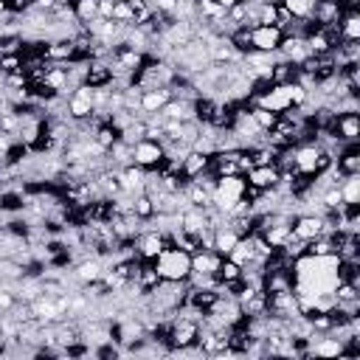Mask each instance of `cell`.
Here are the masks:
<instances>
[{
  "mask_svg": "<svg viewBox=\"0 0 360 360\" xmlns=\"http://www.w3.org/2000/svg\"><path fill=\"white\" fill-rule=\"evenodd\" d=\"M245 183L259 188V191H267L273 186H278V166L276 163H267V166H250L245 172Z\"/></svg>",
  "mask_w": 360,
  "mask_h": 360,
  "instance_id": "obj_9",
  "label": "cell"
},
{
  "mask_svg": "<svg viewBox=\"0 0 360 360\" xmlns=\"http://www.w3.org/2000/svg\"><path fill=\"white\" fill-rule=\"evenodd\" d=\"M62 3H73V0H62Z\"/></svg>",
  "mask_w": 360,
  "mask_h": 360,
  "instance_id": "obj_28",
  "label": "cell"
},
{
  "mask_svg": "<svg viewBox=\"0 0 360 360\" xmlns=\"http://www.w3.org/2000/svg\"><path fill=\"white\" fill-rule=\"evenodd\" d=\"M158 276L163 281H186L191 276V253L174 248V245H166L155 259H152Z\"/></svg>",
  "mask_w": 360,
  "mask_h": 360,
  "instance_id": "obj_1",
  "label": "cell"
},
{
  "mask_svg": "<svg viewBox=\"0 0 360 360\" xmlns=\"http://www.w3.org/2000/svg\"><path fill=\"white\" fill-rule=\"evenodd\" d=\"M267 3H281V0H267Z\"/></svg>",
  "mask_w": 360,
  "mask_h": 360,
  "instance_id": "obj_27",
  "label": "cell"
},
{
  "mask_svg": "<svg viewBox=\"0 0 360 360\" xmlns=\"http://www.w3.org/2000/svg\"><path fill=\"white\" fill-rule=\"evenodd\" d=\"M222 259H225V256H222V253H217V250H197V253H191V273L214 276ZM214 278H217V276H214Z\"/></svg>",
  "mask_w": 360,
  "mask_h": 360,
  "instance_id": "obj_11",
  "label": "cell"
},
{
  "mask_svg": "<svg viewBox=\"0 0 360 360\" xmlns=\"http://www.w3.org/2000/svg\"><path fill=\"white\" fill-rule=\"evenodd\" d=\"M208 169V155H202V152H188L186 158H183V163H180V174L186 177V180H194L200 172H205Z\"/></svg>",
  "mask_w": 360,
  "mask_h": 360,
  "instance_id": "obj_14",
  "label": "cell"
},
{
  "mask_svg": "<svg viewBox=\"0 0 360 360\" xmlns=\"http://www.w3.org/2000/svg\"><path fill=\"white\" fill-rule=\"evenodd\" d=\"M335 28H338L340 42H360V14H357V11L343 14V17L335 22Z\"/></svg>",
  "mask_w": 360,
  "mask_h": 360,
  "instance_id": "obj_13",
  "label": "cell"
},
{
  "mask_svg": "<svg viewBox=\"0 0 360 360\" xmlns=\"http://www.w3.org/2000/svg\"><path fill=\"white\" fill-rule=\"evenodd\" d=\"M343 202H360V174H346L338 183Z\"/></svg>",
  "mask_w": 360,
  "mask_h": 360,
  "instance_id": "obj_18",
  "label": "cell"
},
{
  "mask_svg": "<svg viewBox=\"0 0 360 360\" xmlns=\"http://www.w3.org/2000/svg\"><path fill=\"white\" fill-rule=\"evenodd\" d=\"M228 259H233L236 264H248V262L259 259V256H256V248H253V239H250V236H242V239L233 245V250L228 253Z\"/></svg>",
  "mask_w": 360,
  "mask_h": 360,
  "instance_id": "obj_16",
  "label": "cell"
},
{
  "mask_svg": "<svg viewBox=\"0 0 360 360\" xmlns=\"http://www.w3.org/2000/svg\"><path fill=\"white\" fill-rule=\"evenodd\" d=\"M112 20H115V22H121V25H132V20H135V11H132V6H129L127 0H115V8H112Z\"/></svg>",
  "mask_w": 360,
  "mask_h": 360,
  "instance_id": "obj_23",
  "label": "cell"
},
{
  "mask_svg": "<svg viewBox=\"0 0 360 360\" xmlns=\"http://www.w3.org/2000/svg\"><path fill=\"white\" fill-rule=\"evenodd\" d=\"M217 3H219V6H222V8H225V11H228V8H231V6H236V3H239V0H217Z\"/></svg>",
  "mask_w": 360,
  "mask_h": 360,
  "instance_id": "obj_26",
  "label": "cell"
},
{
  "mask_svg": "<svg viewBox=\"0 0 360 360\" xmlns=\"http://www.w3.org/2000/svg\"><path fill=\"white\" fill-rule=\"evenodd\" d=\"M73 14L79 25H87L90 20L98 17V0H73Z\"/></svg>",
  "mask_w": 360,
  "mask_h": 360,
  "instance_id": "obj_19",
  "label": "cell"
},
{
  "mask_svg": "<svg viewBox=\"0 0 360 360\" xmlns=\"http://www.w3.org/2000/svg\"><path fill=\"white\" fill-rule=\"evenodd\" d=\"M132 248H135V253L141 256V259H146V262H152L163 248H166V233H160L158 228H141L135 236H132Z\"/></svg>",
  "mask_w": 360,
  "mask_h": 360,
  "instance_id": "obj_4",
  "label": "cell"
},
{
  "mask_svg": "<svg viewBox=\"0 0 360 360\" xmlns=\"http://www.w3.org/2000/svg\"><path fill=\"white\" fill-rule=\"evenodd\" d=\"M166 158V149L160 141H149V138H141L138 143H132V163L146 169V172H155Z\"/></svg>",
  "mask_w": 360,
  "mask_h": 360,
  "instance_id": "obj_3",
  "label": "cell"
},
{
  "mask_svg": "<svg viewBox=\"0 0 360 360\" xmlns=\"http://www.w3.org/2000/svg\"><path fill=\"white\" fill-rule=\"evenodd\" d=\"M281 6L292 14V20H307V17L312 14L315 0H281Z\"/></svg>",
  "mask_w": 360,
  "mask_h": 360,
  "instance_id": "obj_22",
  "label": "cell"
},
{
  "mask_svg": "<svg viewBox=\"0 0 360 360\" xmlns=\"http://www.w3.org/2000/svg\"><path fill=\"white\" fill-rule=\"evenodd\" d=\"M20 68H22V56L20 53H0V70H3V76L6 73H14Z\"/></svg>",
  "mask_w": 360,
  "mask_h": 360,
  "instance_id": "obj_24",
  "label": "cell"
},
{
  "mask_svg": "<svg viewBox=\"0 0 360 360\" xmlns=\"http://www.w3.org/2000/svg\"><path fill=\"white\" fill-rule=\"evenodd\" d=\"M281 39H284V31L276 28V25H256V28H250V48L253 51L276 53Z\"/></svg>",
  "mask_w": 360,
  "mask_h": 360,
  "instance_id": "obj_5",
  "label": "cell"
},
{
  "mask_svg": "<svg viewBox=\"0 0 360 360\" xmlns=\"http://www.w3.org/2000/svg\"><path fill=\"white\" fill-rule=\"evenodd\" d=\"M132 214H135L141 222H149V219L155 217V202H152V197H149L146 191L132 194Z\"/></svg>",
  "mask_w": 360,
  "mask_h": 360,
  "instance_id": "obj_17",
  "label": "cell"
},
{
  "mask_svg": "<svg viewBox=\"0 0 360 360\" xmlns=\"http://www.w3.org/2000/svg\"><path fill=\"white\" fill-rule=\"evenodd\" d=\"M335 135L340 141H360V115L354 110L346 112H335Z\"/></svg>",
  "mask_w": 360,
  "mask_h": 360,
  "instance_id": "obj_10",
  "label": "cell"
},
{
  "mask_svg": "<svg viewBox=\"0 0 360 360\" xmlns=\"http://www.w3.org/2000/svg\"><path fill=\"white\" fill-rule=\"evenodd\" d=\"M169 98H172V90L169 87H143L141 90V101H138V112H141L138 118L160 112Z\"/></svg>",
  "mask_w": 360,
  "mask_h": 360,
  "instance_id": "obj_7",
  "label": "cell"
},
{
  "mask_svg": "<svg viewBox=\"0 0 360 360\" xmlns=\"http://www.w3.org/2000/svg\"><path fill=\"white\" fill-rule=\"evenodd\" d=\"M248 110H250V115H253V121L259 124L262 132H270L276 127V121H278V112H270V110H264L259 104H248Z\"/></svg>",
  "mask_w": 360,
  "mask_h": 360,
  "instance_id": "obj_20",
  "label": "cell"
},
{
  "mask_svg": "<svg viewBox=\"0 0 360 360\" xmlns=\"http://www.w3.org/2000/svg\"><path fill=\"white\" fill-rule=\"evenodd\" d=\"M112 8H115V0H98V17L101 20H112Z\"/></svg>",
  "mask_w": 360,
  "mask_h": 360,
  "instance_id": "obj_25",
  "label": "cell"
},
{
  "mask_svg": "<svg viewBox=\"0 0 360 360\" xmlns=\"http://www.w3.org/2000/svg\"><path fill=\"white\" fill-rule=\"evenodd\" d=\"M217 281H222V284H231V281H236V278H242V264H236L233 259H222L219 262V267H217Z\"/></svg>",
  "mask_w": 360,
  "mask_h": 360,
  "instance_id": "obj_21",
  "label": "cell"
},
{
  "mask_svg": "<svg viewBox=\"0 0 360 360\" xmlns=\"http://www.w3.org/2000/svg\"><path fill=\"white\" fill-rule=\"evenodd\" d=\"M239 239H242V236H239V231H236V228H231L228 222H225V225H217V228H214V245H211V250H217V253L228 256Z\"/></svg>",
  "mask_w": 360,
  "mask_h": 360,
  "instance_id": "obj_12",
  "label": "cell"
},
{
  "mask_svg": "<svg viewBox=\"0 0 360 360\" xmlns=\"http://www.w3.org/2000/svg\"><path fill=\"white\" fill-rule=\"evenodd\" d=\"M104 273H107V262H104L101 256H93V253H87L84 259H79V262H76V267H73V276H76V281H79V284L98 281Z\"/></svg>",
  "mask_w": 360,
  "mask_h": 360,
  "instance_id": "obj_8",
  "label": "cell"
},
{
  "mask_svg": "<svg viewBox=\"0 0 360 360\" xmlns=\"http://www.w3.org/2000/svg\"><path fill=\"white\" fill-rule=\"evenodd\" d=\"M295 65L292 62H287V59H281L278 53H276V62H273V68H270V82L273 84H287V82H295Z\"/></svg>",
  "mask_w": 360,
  "mask_h": 360,
  "instance_id": "obj_15",
  "label": "cell"
},
{
  "mask_svg": "<svg viewBox=\"0 0 360 360\" xmlns=\"http://www.w3.org/2000/svg\"><path fill=\"white\" fill-rule=\"evenodd\" d=\"M290 231H292L295 239L309 242V239L323 233V217L321 214H295L292 222H290Z\"/></svg>",
  "mask_w": 360,
  "mask_h": 360,
  "instance_id": "obj_6",
  "label": "cell"
},
{
  "mask_svg": "<svg viewBox=\"0 0 360 360\" xmlns=\"http://www.w3.org/2000/svg\"><path fill=\"white\" fill-rule=\"evenodd\" d=\"M245 188H248V183H245V174H228V177H217V186H214V191H211V200H214V205L219 208V211H231L242 197H245Z\"/></svg>",
  "mask_w": 360,
  "mask_h": 360,
  "instance_id": "obj_2",
  "label": "cell"
}]
</instances>
